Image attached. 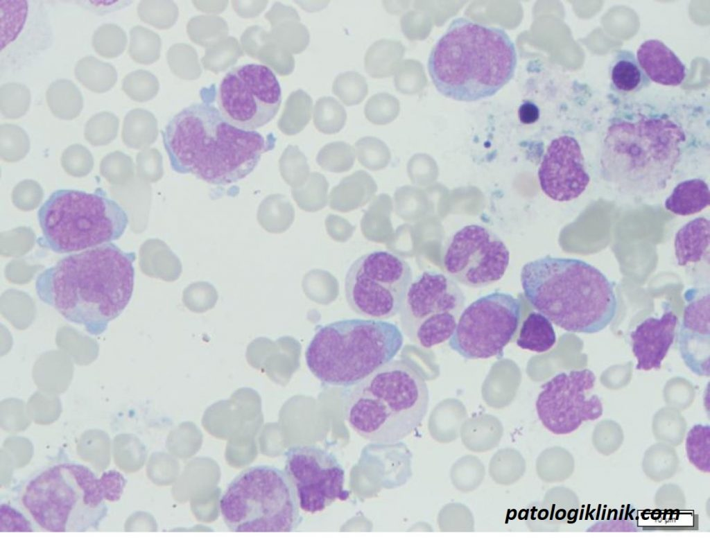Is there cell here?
I'll use <instances>...</instances> for the list:
<instances>
[{"instance_id": "38", "label": "cell", "mask_w": 710, "mask_h": 540, "mask_svg": "<svg viewBox=\"0 0 710 540\" xmlns=\"http://www.w3.org/2000/svg\"><path fill=\"white\" fill-rule=\"evenodd\" d=\"M153 35L149 31L140 26H135L130 31V56L139 63H148L153 58Z\"/></svg>"}, {"instance_id": "42", "label": "cell", "mask_w": 710, "mask_h": 540, "mask_svg": "<svg viewBox=\"0 0 710 540\" xmlns=\"http://www.w3.org/2000/svg\"><path fill=\"white\" fill-rule=\"evenodd\" d=\"M540 111L538 106L532 101L526 100L519 106L518 117L523 124H532L539 118Z\"/></svg>"}, {"instance_id": "14", "label": "cell", "mask_w": 710, "mask_h": 540, "mask_svg": "<svg viewBox=\"0 0 710 540\" xmlns=\"http://www.w3.org/2000/svg\"><path fill=\"white\" fill-rule=\"evenodd\" d=\"M280 84L266 65L248 63L232 68L217 92L218 110L233 125L255 130L269 123L282 103Z\"/></svg>"}, {"instance_id": "13", "label": "cell", "mask_w": 710, "mask_h": 540, "mask_svg": "<svg viewBox=\"0 0 710 540\" xmlns=\"http://www.w3.org/2000/svg\"><path fill=\"white\" fill-rule=\"evenodd\" d=\"M521 317V302L510 293L481 296L462 311L449 346L468 360L501 357Z\"/></svg>"}, {"instance_id": "2", "label": "cell", "mask_w": 710, "mask_h": 540, "mask_svg": "<svg viewBox=\"0 0 710 540\" xmlns=\"http://www.w3.org/2000/svg\"><path fill=\"white\" fill-rule=\"evenodd\" d=\"M161 133L173 171L215 185L245 177L276 141L272 133L264 137L233 125L216 107L202 102L182 109Z\"/></svg>"}, {"instance_id": "5", "label": "cell", "mask_w": 710, "mask_h": 540, "mask_svg": "<svg viewBox=\"0 0 710 540\" xmlns=\"http://www.w3.org/2000/svg\"><path fill=\"white\" fill-rule=\"evenodd\" d=\"M686 136L666 115L617 118L603 139L600 173L623 194L644 197L664 189L678 164Z\"/></svg>"}, {"instance_id": "37", "label": "cell", "mask_w": 710, "mask_h": 540, "mask_svg": "<svg viewBox=\"0 0 710 540\" xmlns=\"http://www.w3.org/2000/svg\"><path fill=\"white\" fill-rule=\"evenodd\" d=\"M153 78L144 70L128 73L123 79L122 89L131 99L144 101L153 94Z\"/></svg>"}, {"instance_id": "21", "label": "cell", "mask_w": 710, "mask_h": 540, "mask_svg": "<svg viewBox=\"0 0 710 540\" xmlns=\"http://www.w3.org/2000/svg\"><path fill=\"white\" fill-rule=\"evenodd\" d=\"M637 60L647 77L664 86H678L686 77V67L678 56L662 41H644L637 51Z\"/></svg>"}, {"instance_id": "26", "label": "cell", "mask_w": 710, "mask_h": 540, "mask_svg": "<svg viewBox=\"0 0 710 540\" xmlns=\"http://www.w3.org/2000/svg\"><path fill=\"white\" fill-rule=\"evenodd\" d=\"M556 342V334L552 322L539 312L532 311L523 320L517 346L537 353L550 350Z\"/></svg>"}, {"instance_id": "9", "label": "cell", "mask_w": 710, "mask_h": 540, "mask_svg": "<svg viewBox=\"0 0 710 540\" xmlns=\"http://www.w3.org/2000/svg\"><path fill=\"white\" fill-rule=\"evenodd\" d=\"M42 236L36 242L58 254L80 252L121 238L129 218L101 188L53 191L37 211Z\"/></svg>"}, {"instance_id": "16", "label": "cell", "mask_w": 710, "mask_h": 540, "mask_svg": "<svg viewBox=\"0 0 710 540\" xmlns=\"http://www.w3.org/2000/svg\"><path fill=\"white\" fill-rule=\"evenodd\" d=\"M443 263L446 272L455 281L471 288H483L504 276L510 263V252L492 230L471 224L451 238Z\"/></svg>"}, {"instance_id": "35", "label": "cell", "mask_w": 710, "mask_h": 540, "mask_svg": "<svg viewBox=\"0 0 710 540\" xmlns=\"http://www.w3.org/2000/svg\"><path fill=\"white\" fill-rule=\"evenodd\" d=\"M268 198L270 202H268L270 207L266 211L270 212L271 223L268 231L275 233L283 232L291 225L294 220V209L284 195L276 194Z\"/></svg>"}, {"instance_id": "24", "label": "cell", "mask_w": 710, "mask_h": 540, "mask_svg": "<svg viewBox=\"0 0 710 540\" xmlns=\"http://www.w3.org/2000/svg\"><path fill=\"white\" fill-rule=\"evenodd\" d=\"M708 184L702 179L692 178L678 183L664 202L665 208L679 216L697 214L709 205Z\"/></svg>"}, {"instance_id": "3", "label": "cell", "mask_w": 710, "mask_h": 540, "mask_svg": "<svg viewBox=\"0 0 710 540\" xmlns=\"http://www.w3.org/2000/svg\"><path fill=\"white\" fill-rule=\"evenodd\" d=\"M517 62L515 44L503 28L460 17L432 48L427 69L440 94L474 102L498 93L514 77Z\"/></svg>"}, {"instance_id": "33", "label": "cell", "mask_w": 710, "mask_h": 540, "mask_svg": "<svg viewBox=\"0 0 710 540\" xmlns=\"http://www.w3.org/2000/svg\"><path fill=\"white\" fill-rule=\"evenodd\" d=\"M359 162L370 170L385 168L390 162V153L386 145L375 138H365L356 144Z\"/></svg>"}, {"instance_id": "34", "label": "cell", "mask_w": 710, "mask_h": 540, "mask_svg": "<svg viewBox=\"0 0 710 540\" xmlns=\"http://www.w3.org/2000/svg\"><path fill=\"white\" fill-rule=\"evenodd\" d=\"M119 119L110 112L93 115L85 125V136L92 143L109 141L117 132Z\"/></svg>"}, {"instance_id": "1", "label": "cell", "mask_w": 710, "mask_h": 540, "mask_svg": "<svg viewBox=\"0 0 710 540\" xmlns=\"http://www.w3.org/2000/svg\"><path fill=\"white\" fill-rule=\"evenodd\" d=\"M135 259L113 243L71 253L37 275L36 293L64 319L98 336L131 299Z\"/></svg>"}, {"instance_id": "11", "label": "cell", "mask_w": 710, "mask_h": 540, "mask_svg": "<svg viewBox=\"0 0 710 540\" xmlns=\"http://www.w3.org/2000/svg\"><path fill=\"white\" fill-rule=\"evenodd\" d=\"M465 302L453 279L424 271L412 281L399 313L403 333L423 348L439 345L452 336Z\"/></svg>"}, {"instance_id": "12", "label": "cell", "mask_w": 710, "mask_h": 540, "mask_svg": "<svg viewBox=\"0 0 710 540\" xmlns=\"http://www.w3.org/2000/svg\"><path fill=\"white\" fill-rule=\"evenodd\" d=\"M412 281L411 267L403 258L388 251H373L349 267L345 299L356 313L387 320L399 313Z\"/></svg>"}, {"instance_id": "10", "label": "cell", "mask_w": 710, "mask_h": 540, "mask_svg": "<svg viewBox=\"0 0 710 540\" xmlns=\"http://www.w3.org/2000/svg\"><path fill=\"white\" fill-rule=\"evenodd\" d=\"M219 507L234 532H291L302 521L293 484L285 471L272 465H255L237 475Z\"/></svg>"}, {"instance_id": "19", "label": "cell", "mask_w": 710, "mask_h": 540, "mask_svg": "<svg viewBox=\"0 0 710 540\" xmlns=\"http://www.w3.org/2000/svg\"><path fill=\"white\" fill-rule=\"evenodd\" d=\"M686 304L678 333V347L685 365L695 374L709 376V292L692 288L685 293Z\"/></svg>"}, {"instance_id": "25", "label": "cell", "mask_w": 710, "mask_h": 540, "mask_svg": "<svg viewBox=\"0 0 710 540\" xmlns=\"http://www.w3.org/2000/svg\"><path fill=\"white\" fill-rule=\"evenodd\" d=\"M46 100L52 114L64 120L78 117L83 107L81 92L67 79H59L51 82L46 92Z\"/></svg>"}, {"instance_id": "22", "label": "cell", "mask_w": 710, "mask_h": 540, "mask_svg": "<svg viewBox=\"0 0 710 540\" xmlns=\"http://www.w3.org/2000/svg\"><path fill=\"white\" fill-rule=\"evenodd\" d=\"M709 220L704 217L690 220L677 231L674 250L679 265L697 263L704 257L709 246Z\"/></svg>"}, {"instance_id": "31", "label": "cell", "mask_w": 710, "mask_h": 540, "mask_svg": "<svg viewBox=\"0 0 710 540\" xmlns=\"http://www.w3.org/2000/svg\"><path fill=\"white\" fill-rule=\"evenodd\" d=\"M30 89L19 82H7L0 87V111L6 119H18L29 109Z\"/></svg>"}, {"instance_id": "29", "label": "cell", "mask_w": 710, "mask_h": 540, "mask_svg": "<svg viewBox=\"0 0 710 540\" xmlns=\"http://www.w3.org/2000/svg\"><path fill=\"white\" fill-rule=\"evenodd\" d=\"M686 451L689 461L698 470L710 471V427L709 424L694 425L686 438Z\"/></svg>"}, {"instance_id": "23", "label": "cell", "mask_w": 710, "mask_h": 540, "mask_svg": "<svg viewBox=\"0 0 710 540\" xmlns=\"http://www.w3.org/2000/svg\"><path fill=\"white\" fill-rule=\"evenodd\" d=\"M609 74L612 88L621 94H634L650 85L636 56L627 49L618 50L615 53Z\"/></svg>"}, {"instance_id": "20", "label": "cell", "mask_w": 710, "mask_h": 540, "mask_svg": "<svg viewBox=\"0 0 710 540\" xmlns=\"http://www.w3.org/2000/svg\"><path fill=\"white\" fill-rule=\"evenodd\" d=\"M663 307L660 317H647L630 333L637 369H659L674 342L678 318L670 304Z\"/></svg>"}, {"instance_id": "41", "label": "cell", "mask_w": 710, "mask_h": 540, "mask_svg": "<svg viewBox=\"0 0 710 540\" xmlns=\"http://www.w3.org/2000/svg\"><path fill=\"white\" fill-rule=\"evenodd\" d=\"M99 480L105 500L110 502L120 500L127 483L123 474L116 470H108L102 474Z\"/></svg>"}, {"instance_id": "15", "label": "cell", "mask_w": 710, "mask_h": 540, "mask_svg": "<svg viewBox=\"0 0 710 540\" xmlns=\"http://www.w3.org/2000/svg\"><path fill=\"white\" fill-rule=\"evenodd\" d=\"M596 380L591 370L583 369L558 373L544 383L535 402L543 426L553 434L566 435L600 417L602 401L590 393Z\"/></svg>"}, {"instance_id": "40", "label": "cell", "mask_w": 710, "mask_h": 540, "mask_svg": "<svg viewBox=\"0 0 710 540\" xmlns=\"http://www.w3.org/2000/svg\"><path fill=\"white\" fill-rule=\"evenodd\" d=\"M1 532H32L30 521L18 509L7 503L0 506Z\"/></svg>"}, {"instance_id": "18", "label": "cell", "mask_w": 710, "mask_h": 540, "mask_svg": "<svg viewBox=\"0 0 710 540\" xmlns=\"http://www.w3.org/2000/svg\"><path fill=\"white\" fill-rule=\"evenodd\" d=\"M541 189L558 202L578 198L590 182L585 158L578 140L564 134L548 144L537 171Z\"/></svg>"}, {"instance_id": "32", "label": "cell", "mask_w": 710, "mask_h": 540, "mask_svg": "<svg viewBox=\"0 0 710 540\" xmlns=\"http://www.w3.org/2000/svg\"><path fill=\"white\" fill-rule=\"evenodd\" d=\"M218 299L216 288L206 281H198L189 285L183 291L184 306L194 313H205L213 308Z\"/></svg>"}, {"instance_id": "17", "label": "cell", "mask_w": 710, "mask_h": 540, "mask_svg": "<svg viewBox=\"0 0 710 540\" xmlns=\"http://www.w3.org/2000/svg\"><path fill=\"white\" fill-rule=\"evenodd\" d=\"M285 472L293 484L300 507L322 512L336 500H345V472L331 452L315 445H298L285 453Z\"/></svg>"}, {"instance_id": "36", "label": "cell", "mask_w": 710, "mask_h": 540, "mask_svg": "<svg viewBox=\"0 0 710 540\" xmlns=\"http://www.w3.org/2000/svg\"><path fill=\"white\" fill-rule=\"evenodd\" d=\"M356 180L354 178L353 174L349 177L343 179L340 185L332 189L330 195L331 201L344 197L345 202L340 206L338 211H350L367 202L366 199L360 196L361 193L365 195V191H361V189H365V185L361 186L359 181L357 185H356Z\"/></svg>"}, {"instance_id": "4", "label": "cell", "mask_w": 710, "mask_h": 540, "mask_svg": "<svg viewBox=\"0 0 710 540\" xmlns=\"http://www.w3.org/2000/svg\"><path fill=\"white\" fill-rule=\"evenodd\" d=\"M520 281L532 306L566 331L598 333L616 316L614 284L582 260L540 257L523 265Z\"/></svg>"}, {"instance_id": "39", "label": "cell", "mask_w": 710, "mask_h": 540, "mask_svg": "<svg viewBox=\"0 0 710 540\" xmlns=\"http://www.w3.org/2000/svg\"><path fill=\"white\" fill-rule=\"evenodd\" d=\"M153 116L143 109L130 110L124 117L123 135L125 143L141 139L149 125L153 123Z\"/></svg>"}, {"instance_id": "28", "label": "cell", "mask_w": 710, "mask_h": 540, "mask_svg": "<svg viewBox=\"0 0 710 540\" xmlns=\"http://www.w3.org/2000/svg\"><path fill=\"white\" fill-rule=\"evenodd\" d=\"M328 187L324 176L312 173L302 185L293 189L292 194L301 209L314 212L327 204Z\"/></svg>"}, {"instance_id": "6", "label": "cell", "mask_w": 710, "mask_h": 540, "mask_svg": "<svg viewBox=\"0 0 710 540\" xmlns=\"http://www.w3.org/2000/svg\"><path fill=\"white\" fill-rule=\"evenodd\" d=\"M349 427L363 439L390 444L417 429L428 409L429 391L410 361L390 360L341 394Z\"/></svg>"}, {"instance_id": "7", "label": "cell", "mask_w": 710, "mask_h": 540, "mask_svg": "<svg viewBox=\"0 0 710 540\" xmlns=\"http://www.w3.org/2000/svg\"><path fill=\"white\" fill-rule=\"evenodd\" d=\"M404 343L394 323L343 319L320 326L305 351L311 373L324 384L348 387L393 359Z\"/></svg>"}, {"instance_id": "30", "label": "cell", "mask_w": 710, "mask_h": 540, "mask_svg": "<svg viewBox=\"0 0 710 540\" xmlns=\"http://www.w3.org/2000/svg\"><path fill=\"white\" fill-rule=\"evenodd\" d=\"M92 44L95 51L106 58L119 56L125 51L127 36L123 29L114 24H105L93 33Z\"/></svg>"}, {"instance_id": "8", "label": "cell", "mask_w": 710, "mask_h": 540, "mask_svg": "<svg viewBox=\"0 0 710 540\" xmlns=\"http://www.w3.org/2000/svg\"><path fill=\"white\" fill-rule=\"evenodd\" d=\"M20 499L34 522L50 532L97 530L108 513L99 478L75 462H58L35 473Z\"/></svg>"}, {"instance_id": "27", "label": "cell", "mask_w": 710, "mask_h": 540, "mask_svg": "<svg viewBox=\"0 0 710 540\" xmlns=\"http://www.w3.org/2000/svg\"><path fill=\"white\" fill-rule=\"evenodd\" d=\"M76 78L87 89L103 93L113 87L117 80L115 67L93 56H85L75 66Z\"/></svg>"}]
</instances>
